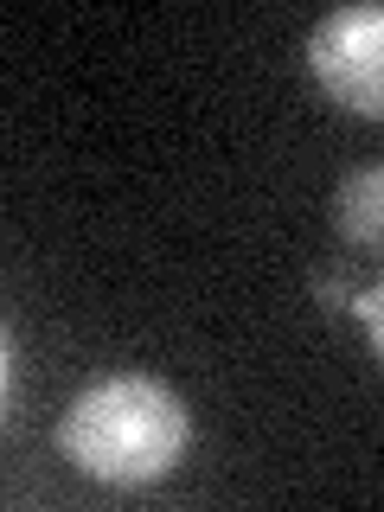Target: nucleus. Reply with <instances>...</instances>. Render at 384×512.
<instances>
[{
	"label": "nucleus",
	"instance_id": "nucleus-3",
	"mask_svg": "<svg viewBox=\"0 0 384 512\" xmlns=\"http://www.w3.org/2000/svg\"><path fill=\"white\" fill-rule=\"evenodd\" d=\"M333 231L352 250H384V167H359L333 192Z\"/></svg>",
	"mask_w": 384,
	"mask_h": 512
},
{
	"label": "nucleus",
	"instance_id": "nucleus-5",
	"mask_svg": "<svg viewBox=\"0 0 384 512\" xmlns=\"http://www.w3.org/2000/svg\"><path fill=\"white\" fill-rule=\"evenodd\" d=\"M314 295H320V301H327V308H333V314H340V308L352 314V288H346V282H333V276H314Z\"/></svg>",
	"mask_w": 384,
	"mask_h": 512
},
{
	"label": "nucleus",
	"instance_id": "nucleus-4",
	"mask_svg": "<svg viewBox=\"0 0 384 512\" xmlns=\"http://www.w3.org/2000/svg\"><path fill=\"white\" fill-rule=\"evenodd\" d=\"M352 314L365 320V333H372V346H378V359H384V282L365 288V295H352Z\"/></svg>",
	"mask_w": 384,
	"mask_h": 512
},
{
	"label": "nucleus",
	"instance_id": "nucleus-2",
	"mask_svg": "<svg viewBox=\"0 0 384 512\" xmlns=\"http://www.w3.org/2000/svg\"><path fill=\"white\" fill-rule=\"evenodd\" d=\"M308 64L352 116H384V7H340L314 26Z\"/></svg>",
	"mask_w": 384,
	"mask_h": 512
},
{
	"label": "nucleus",
	"instance_id": "nucleus-1",
	"mask_svg": "<svg viewBox=\"0 0 384 512\" xmlns=\"http://www.w3.org/2000/svg\"><path fill=\"white\" fill-rule=\"evenodd\" d=\"M192 442L186 404L154 378H103L64 410L58 448L77 474L109 480V487H148V480L180 468Z\"/></svg>",
	"mask_w": 384,
	"mask_h": 512
}]
</instances>
